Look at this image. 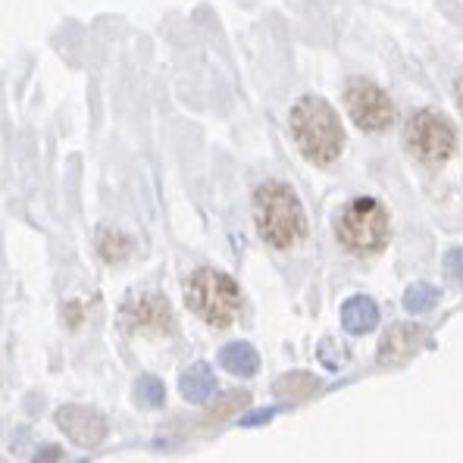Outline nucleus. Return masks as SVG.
Instances as JSON below:
<instances>
[{"label":"nucleus","instance_id":"2eb2a0df","mask_svg":"<svg viewBox=\"0 0 463 463\" xmlns=\"http://www.w3.org/2000/svg\"><path fill=\"white\" fill-rule=\"evenodd\" d=\"M135 398H138V404H145V407H160L163 401H166V388H163L160 379L145 376V379H138V385H135Z\"/></svg>","mask_w":463,"mask_h":463},{"label":"nucleus","instance_id":"f03ea898","mask_svg":"<svg viewBox=\"0 0 463 463\" xmlns=\"http://www.w3.org/2000/svg\"><path fill=\"white\" fill-rule=\"evenodd\" d=\"M291 135H295V145L301 147V154L307 156L310 163H332L345 147V132L342 122H338L335 110L326 104L317 94H307L301 98L295 107H291Z\"/></svg>","mask_w":463,"mask_h":463},{"label":"nucleus","instance_id":"6e6552de","mask_svg":"<svg viewBox=\"0 0 463 463\" xmlns=\"http://www.w3.org/2000/svg\"><path fill=\"white\" fill-rule=\"evenodd\" d=\"M57 423L72 441H76V445H85V448L98 445V441L107 435L104 417L94 413V411H88V407H76V404L63 407V411L57 413Z\"/></svg>","mask_w":463,"mask_h":463},{"label":"nucleus","instance_id":"9b49d317","mask_svg":"<svg viewBox=\"0 0 463 463\" xmlns=\"http://www.w3.org/2000/svg\"><path fill=\"white\" fill-rule=\"evenodd\" d=\"M220 364L226 366L232 376H254L257 366H260V357L250 345L244 342H235V345H226L220 354Z\"/></svg>","mask_w":463,"mask_h":463},{"label":"nucleus","instance_id":"f3484780","mask_svg":"<svg viewBox=\"0 0 463 463\" xmlns=\"http://www.w3.org/2000/svg\"><path fill=\"white\" fill-rule=\"evenodd\" d=\"M267 420H272V411H257V413H250V417L244 420V426H254V423H267Z\"/></svg>","mask_w":463,"mask_h":463},{"label":"nucleus","instance_id":"ddd939ff","mask_svg":"<svg viewBox=\"0 0 463 463\" xmlns=\"http://www.w3.org/2000/svg\"><path fill=\"white\" fill-rule=\"evenodd\" d=\"M98 254L110 263H119L132 254V241H128L122 232H113V229H104L98 235Z\"/></svg>","mask_w":463,"mask_h":463},{"label":"nucleus","instance_id":"20e7f679","mask_svg":"<svg viewBox=\"0 0 463 463\" xmlns=\"http://www.w3.org/2000/svg\"><path fill=\"white\" fill-rule=\"evenodd\" d=\"M335 235L342 248L351 250V254H376V250L385 248L388 235H392L388 210L376 197H354L338 213Z\"/></svg>","mask_w":463,"mask_h":463},{"label":"nucleus","instance_id":"4468645a","mask_svg":"<svg viewBox=\"0 0 463 463\" xmlns=\"http://www.w3.org/2000/svg\"><path fill=\"white\" fill-rule=\"evenodd\" d=\"M435 301H439V291L426 282H417L404 291V307L411 313H429L435 307Z\"/></svg>","mask_w":463,"mask_h":463},{"label":"nucleus","instance_id":"f8f14e48","mask_svg":"<svg viewBox=\"0 0 463 463\" xmlns=\"http://www.w3.org/2000/svg\"><path fill=\"white\" fill-rule=\"evenodd\" d=\"M179 388H182V394H185L188 401L201 404V401H207L210 394H213V388H216L213 370H210L207 364H194L192 370H185V376H182Z\"/></svg>","mask_w":463,"mask_h":463},{"label":"nucleus","instance_id":"0eeeda50","mask_svg":"<svg viewBox=\"0 0 463 463\" xmlns=\"http://www.w3.org/2000/svg\"><path fill=\"white\" fill-rule=\"evenodd\" d=\"M122 329L147 332V335H166L173 332V313H169L166 298L145 295L122 310Z\"/></svg>","mask_w":463,"mask_h":463},{"label":"nucleus","instance_id":"a211bd4d","mask_svg":"<svg viewBox=\"0 0 463 463\" xmlns=\"http://www.w3.org/2000/svg\"><path fill=\"white\" fill-rule=\"evenodd\" d=\"M454 94H458V104H460V110H463V72L458 76V81H454Z\"/></svg>","mask_w":463,"mask_h":463},{"label":"nucleus","instance_id":"9d476101","mask_svg":"<svg viewBox=\"0 0 463 463\" xmlns=\"http://www.w3.org/2000/svg\"><path fill=\"white\" fill-rule=\"evenodd\" d=\"M342 326L351 332V335H364V332H370L379 326V307L364 295L351 298V301H345V307H342Z\"/></svg>","mask_w":463,"mask_h":463},{"label":"nucleus","instance_id":"1a4fd4ad","mask_svg":"<svg viewBox=\"0 0 463 463\" xmlns=\"http://www.w3.org/2000/svg\"><path fill=\"white\" fill-rule=\"evenodd\" d=\"M417 342H420V329L404 323L392 326L388 335L383 338V345H379V364H398V360H404L417 347Z\"/></svg>","mask_w":463,"mask_h":463},{"label":"nucleus","instance_id":"dca6fc26","mask_svg":"<svg viewBox=\"0 0 463 463\" xmlns=\"http://www.w3.org/2000/svg\"><path fill=\"white\" fill-rule=\"evenodd\" d=\"M445 269H448V276H454L458 282H463V248H454L451 254H448Z\"/></svg>","mask_w":463,"mask_h":463},{"label":"nucleus","instance_id":"39448f33","mask_svg":"<svg viewBox=\"0 0 463 463\" xmlns=\"http://www.w3.org/2000/svg\"><path fill=\"white\" fill-rule=\"evenodd\" d=\"M404 145L420 163L439 166V163H445L448 156L454 154V147H458V132H454L448 116H441L435 110H420L407 122Z\"/></svg>","mask_w":463,"mask_h":463},{"label":"nucleus","instance_id":"f257e3e1","mask_svg":"<svg viewBox=\"0 0 463 463\" xmlns=\"http://www.w3.org/2000/svg\"><path fill=\"white\" fill-rule=\"evenodd\" d=\"M254 222L260 238L276 250H288L307 235V216L298 194L282 182H267L254 194Z\"/></svg>","mask_w":463,"mask_h":463},{"label":"nucleus","instance_id":"7ed1b4c3","mask_svg":"<svg viewBox=\"0 0 463 463\" xmlns=\"http://www.w3.org/2000/svg\"><path fill=\"white\" fill-rule=\"evenodd\" d=\"M185 301L194 317H201L207 326L226 329L235 323L241 313V291H238L235 279L220 269H194L185 282Z\"/></svg>","mask_w":463,"mask_h":463},{"label":"nucleus","instance_id":"423d86ee","mask_svg":"<svg viewBox=\"0 0 463 463\" xmlns=\"http://www.w3.org/2000/svg\"><path fill=\"white\" fill-rule=\"evenodd\" d=\"M345 104L354 126H360L364 132H383L394 122V104L373 81H351L345 91Z\"/></svg>","mask_w":463,"mask_h":463}]
</instances>
